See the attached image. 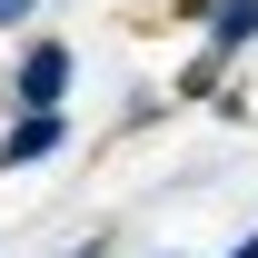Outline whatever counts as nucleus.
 I'll return each mask as SVG.
<instances>
[{
  "mask_svg": "<svg viewBox=\"0 0 258 258\" xmlns=\"http://www.w3.org/2000/svg\"><path fill=\"white\" fill-rule=\"evenodd\" d=\"M219 258H258V228H248V238H228V248H219Z\"/></svg>",
  "mask_w": 258,
  "mask_h": 258,
  "instance_id": "obj_8",
  "label": "nucleus"
},
{
  "mask_svg": "<svg viewBox=\"0 0 258 258\" xmlns=\"http://www.w3.org/2000/svg\"><path fill=\"white\" fill-rule=\"evenodd\" d=\"M219 90H228V70L209 60V50H189V70L169 80V99H219Z\"/></svg>",
  "mask_w": 258,
  "mask_h": 258,
  "instance_id": "obj_4",
  "label": "nucleus"
},
{
  "mask_svg": "<svg viewBox=\"0 0 258 258\" xmlns=\"http://www.w3.org/2000/svg\"><path fill=\"white\" fill-rule=\"evenodd\" d=\"M40 20V0H0V30H30Z\"/></svg>",
  "mask_w": 258,
  "mask_h": 258,
  "instance_id": "obj_5",
  "label": "nucleus"
},
{
  "mask_svg": "<svg viewBox=\"0 0 258 258\" xmlns=\"http://www.w3.org/2000/svg\"><path fill=\"white\" fill-rule=\"evenodd\" d=\"M199 50H209L219 70H238V60L258 50V0H219V10L199 20Z\"/></svg>",
  "mask_w": 258,
  "mask_h": 258,
  "instance_id": "obj_3",
  "label": "nucleus"
},
{
  "mask_svg": "<svg viewBox=\"0 0 258 258\" xmlns=\"http://www.w3.org/2000/svg\"><path fill=\"white\" fill-rule=\"evenodd\" d=\"M70 258H119V248H109V238H80V248H70Z\"/></svg>",
  "mask_w": 258,
  "mask_h": 258,
  "instance_id": "obj_7",
  "label": "nucleus"
},
{
  "mask_svg": "<svg viewBox=\"0 0 258 258\" xmlns=\"http://www.w3.org/2000/svg\"><path fill=\"white\" fill-rule=\"evenodd\" d=\"M70 80H80V50L70 40H20V60H10V109H70Z\"/></svg>",
  "mask_w": 258,
  "mask_h": 258,
  "instance_id": "obj_1",
  "label": "nucleus"
},
{
  "mask_svg": "<svg viewBox=\"0 0 258 258\" xmlns=\"http://www.w3.org/2000/svg\"><path fill=\"white\" fill-rule=\"evenodd\" d=\"M70 149V109H10V129H0V169H40Z\"/></svg>",
  "mask_w": 258,
  "mask_h": 258,
  "instance_id": "obj_2",
  "label": "nucleus"
},
{
  "mask_svg": "<svg viewBox=\"0 0 258 258\" xmlns=\"http://www.w3.org/2000/svg\"><path fill=\"white\" fill-rule=\"evenodd\" d=\"M209 10H219V0H169V20H189V30L209 20Z\"/></svg>",
  "mask_w": 258,
  "mask_h": 258,
  "instance_id": "obj_6",
  "label": "nucleus"
}]
</instances>
